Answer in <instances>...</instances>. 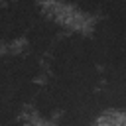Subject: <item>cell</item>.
<instances>
[{
  "label": "cell",
  "instance_id": "cell-1",
  "mask_svg": "<svg viewBox=\"0 0 126 126\" xmlns=\"http://www.w3.org/2000/svg\"><path fill=\"white\" fill-rule=\"evenodd\" d=\"M94 59L96 53L91 39L83 35H67L55 43L51 67L57 77H67L94 69Z\"/></svg>",
  "mask_w": 126,
  "mask_h": 126
},
{
  "label": "cell",
  "instance_id": "cell-2",
  "mask_svg": "<svg viewBox=\"0 0 126 126\" xmlns=\"http://www.w3.org/2000/svg\"><path fill=\"white\" fill-rule=\"evenodd\" d=\"M33 4H6L0 6V39H14L33 24Z\"/></svg>",
  "mask_w": 126,
  "mask_h": 126
},
{
  "label": "cell",
  "instance_id": "cell-3",
  "mask_svg": "<svg viewBox=\"0 0 126 126\" xmlns=\"http://www.w3.org/2000/svg\"><path fill=\"white\" fill-rule=\"evenodd\" d=\"M28 32H30V43H32V47L35 51H45L49 47H55L57 35L61 32V28H59V24L55 20L41 18V20H35Z\"/></svg>",
  "mask_w": 126,
  "mask_h": 126
},
{
  "label": "cell",
  "instance_id": "cell-4",
  "mask_svg": "<svg viewBox=\"0 0 126 126\" xmlns=\"http://www.w3.org/2000/svg\"><path fill=\"white\" fill-rule=\"evenodd\" d=\"M104 106L112 108H126V73L110 71L104 91L100 93Z\"/></svg>",
  "mask_w": 126,
  "mask_h": 126
},
{
  "label": "cell",
  "instance_id": "cell-5",
  "mask_svg": "<svg viewBox=\"0 0 126 126\" xmlns=\"http://www.w3.org/2000/svg\"><path fill=\"white\" fill-rule=\"evenodd\" d=\"M6 126H22V124H20V122H16V120H14V122H10V124H6Z\"/></svg>",
  "mask_w": 126,
  "mask_h": 126
}]
</instances>
